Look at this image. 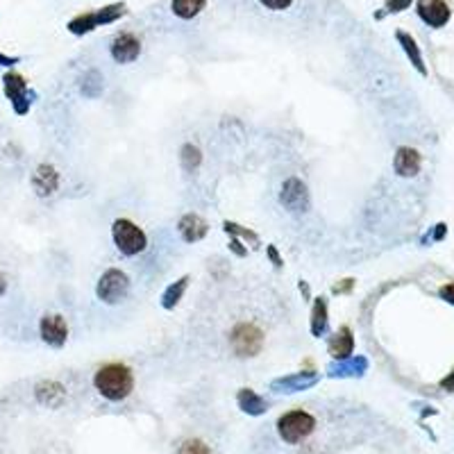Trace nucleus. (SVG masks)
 Wrapping results in <instances>:
<instances>
[{"label": "nucleus", "mask_w": 454, "mask_h": 454, "mask_svg": "<svg viewBox=\"0 0 454 454\" xmlns=\"http://www.w3.org/2000/svg\"><path fill=\"white\" fill-rule=\"evenodd\" d=\"M279 202L284 205V210H289V212H304L306 207H309V191H306V184L300 177H289L284 184H282Z\"/></svg>", "instance_id": "nucleus-8"}, {"label": "nucleus", "mask_w": 454, "mask_h": 454, "mask_svg": "<svg viewBox=\"0 0 454 454\" xmlns=\"http://www.w3.org/2000/svg\"><path fill=\"white\" fill-rule=\"evenodd\" d=\"M440 386H443L445 391H454V371L443 379V382H440Z\"/></svg>", "instance_id": "nucleus-36"}, {"label": "nucleus", "mask_w": 454, "mask_h": 454, "mask_svg": "<svg viewBox=\"0 0 454 454\" xmlns=\"http://www.w3.org/2000/svg\"><path fill=\"white\" fill-rule=\"evenodd\" d=\"M396 36H398V41H400V46H402V51L407 53V57H409V61L416 66V71L421 73V76H427V68H425V59H423V53H421V48H418V43H416V39L411 34H407V32H396Z\"/></svg>", "instance_id": "nucleus-17"}, {"label": "nucleus", "mask_w": 454, "mask_h": 454, "mask_svg": "<svg viewBox=\"0 0 454 454\" xmlns=\"http://www.w3.org/2000/svg\"><path fill=\"white\" fill-rule=\"evenodd\" d=\"M177 454H212V450L207 448L202 440L198 438H189V440H184V443L180 445Z\"/></svg>", "instance_id": "nucleus-28"}, {"label": "nucleus", "mask_w": 454, "mask_h": 454, "mask_svg": "<svg viewBox=\"0 0 454 454\" xmlns=\"http://www.w3.org/2000/svg\"><path fill=\"white\" fill-rule=\"evenodd\" d=\"M205 5L207 0H170V11L182 21H191L200 14Z\"/></svg>", "instance_id": "nucleus-19"}, {"label": "nucleus", "mask_w": 454, "mask_h": 454, "mask_svg": "<svg viewBox=\"0 0 454 454\" xmlns=\"http://www.w3.org/2000/svg\"><path fill=\"white\" fill-rule=\"evenodd\" d=\"M416 11L429 28H443L452 19V9L445 0H418Z\"/></svg>", "instance_id": "nucleus-10"}, {"label": "nucleus", "mask_w": 454, "mask_h": 454, "mask_svg": "<svg viewBox=\"0 0 454 454\" xmlns=\"http://www.w3.org/2000/svg\"><path fill=\"white\" fill-rule=\"evenodd\" d=\"M177 232L187 243H198V241H202L207 237V232H210V223H207L200 214L189 212V214H184L180 218Z\"/></svg>", "instance_id": "nucleus-12"}, {"label": "nucleus", "mask_w": 454, "mask_h": 454, "mask_svg": "<svg viewBox=\"0 0 454 454\" xmlns=\"http://www.w3.org/2000/svg\"><path fill=\"white\" fill-rule=\"evenodd\" d=\"M112 239L120 254L137 257L148 250V237L145 232L130 218H116L112 225Z\"/></svg>", "instance_id": "nucleus-3"}, {"label": "nucleus", "mask_w": 454, "mask_h": 454, "mask_svg": "<svg viewBox=\"0 0 454 454\" xmlns=\"http://www.w3.org/2000/svg\"><path fill=\"white\" fill-rule=\"evenodd\" d=\"M327 352L332 354V359H336V361H343V359L352 357V352H354V334H352V329L348 325L339 327L336 332L329 336Z\"/></svg>", "instance_id": "nucleus-13"}, {"label": "nucleus", "mask_w": 454, "mask_h": 454, "mask_svg": "<svg viewBox=\"0 0 454 454\" xmlns=\"http://www.w3.org/2000/svg\"><path fill=\"white\" fill-rule=\"evenodd\" d=\"M80 89L84 96H89V98H98L103 91V76L98 71H87L82 76V84H80Z\"/></svg>", "instance_id": "nucleus-25"}, {"label": "nucleus", "mask_w": 454, "mask_h": 454, "mask_svg": "<svg viewBox=\"0 0 454 454\" xmlns=\"http://www.w3.org/2000/svg\"><path fill=\"white\" fill-rule=\"evenodd\" d=\"M128 14V7L123 3H114V5H107L103 9L96 11V19H98V26H109V23H114L118 19H123Z\"/></svg>", "instance_id": "nucleus-24"}, {"label": "nucleus", "mask_w": 454, "mask_h": 454, "mask_svg": "<svg viewBox=\"0 0 454 454\" xmlns=\"http://www.w3.org/2000/svg\"><path fill=\"white\" fill-rule=\"evenodd\" d=\"M239 407L245 411V413H252V416H259L266 411V402L254 393L252 388H241L239 391Z\"/></svg>", "instance_id": "nucleus-22"}, {"label": "nucleus", "mask_w": 454, "mask_h": 454, "mask_svg": "<svg viewBox=\"0 0 454 454\" xmlns=\"http://www.w3.org/2000/svg\"><path fill=\"white\" fill-rule=\"evenodd\" d=\"M32 189L36 191V195L41 198H48L59 189V173L57 168L51 164H39L32 173Z\"/></svg>", "instance_id": "nucleus-11"}, {"label": "nucleus", "mask_w": 454, "mask_h": 454, "mask_svg": "<svg viewBox=\"0 0 454 454\" xmlns=\"http://www.w3.org/2000/svg\"><path fill=\"white\" fill-rule=\"evenodd\" d=\"M223 227H225V232L229 237H237V239H241V241H245V243H252V245H259V237L254 234V232H250L248 227H241V225H237V223H229V220H225L223 223Z\"/></svg>", "instance_id": "nucleus-27"}, {"label": "nucleus", "mask_w": 454, "mask_h": 454, "mask_svg": "<svg viewBox=\"0 0 454 454\" xmlns=\"http://www.w3.org/2000/svg\"><path fill=\"white\" fill-rule=\"evenodd\" d=\"M39 336L46 346L61 348L68 341V323L61 314H46L39 321Z\"/></svg>", "instance_id": "nucleus-7"}, {"label": "nucleus", "mask_w": 454, "mask_h": 454, "mask_svg": "<svg viewBox=\"0 0 454 454\" xmlns=\"http://www.w3.org/2000/svg\"><path fill=\"white\" fill-rule=\"evenodd\" d=\"M5 293V279H3V275H0V296H3Z\"/></svg>", "instance_id": "nucleus-38"}, {"label": "nucleus", "mask_w": 454, "mask_h": 454, "mask_svg": "<svg viewBox=\"0 0 454 454\" xmlns=\"http://www.w3.org/2000/svg\"><path fill=\"white\" fill-rule=\"evenodd\" d=\"M440 298L448 300L450 304H454V282H450V284H445L443 289H440Z\"/></svg>", "instance_id": "nucleus-33"}, {"label": "nucleus", "mask_w": 454, "mask_h": 454, "mask_svg": "<svg viewBox=\"0 0 454 454\" xmlns=\"http://www.w3.org/2000/svg\"><path fill=\"white\" fill-rule=\"evenodd\" d=\"M93 386L105 400L120 402L125 400L134 388V373L125 363H105L93 375Z\"/></svg>", "instance_id": "nucleus-1"}, {"label": "nucleus", "mask_w": 454, "mask_h": 454, "mask_svg": "<svg viewBox=\"0 0 454 454\" xmlns=\"http://www.w3.org/2000/svg\"><path fill=\"white\" fill-rule=\"evenodd\" d=\"M411 3H413V0H388V3L384 5V14H398V11L409 9ZM382 16H379V19H382Z\"/></svg>", "instance_id": "nucleus-29"}, {"label": "nucleus", "mask_w": 454, "mask_h": 454, "mask_svg": "<svg viewBox=\"0 0 454 454\" xmlns=\"http://www.w3.org/2000/svg\"><path fill=\"white\" fill-rule=\"evenodd\" d=\"M130 293V277L120 268H107L96 284V296L105 304H118Z\"/></svg>", "instance_id": "nucleus-5"}, {"label": "nucleus", "mask_w": 454, "mask_h": 454, "mask_svg": "<svg viewBox=\"0 0 454 454\" xmlns=\"http://www.w3.org/2000/svg\"><path fill=\"white\" fill-rule=\"evenodd\" d=\"M189 275H184L180 277L177 282H173L166 291H164V296H162V306L164 309H175V306L180 304V300L184 298V293H187L189 289Z\"/></svg>", "instance_id": "nucleus-20"}, {"label": "nucleus", "mask_w": 454, "mask_h": 454, "mask_svg": "<svg viewBox=\"0 0 454 454\" xmlns=\"http://www.w3.org/2000/svg\"><path fill=\"white\" fill-rule=\"evenodd\" d=\"M329 325V306H327V298H316L311 304V321H309V329L316 339L325 336Z\"/></svg>", "instance_id": "nucleus-16"}, {"label": "nucleus", "mask_w": 454, "mask_h": 454, "mask_svg": "<svg viewBox=\"0 0 454 454\" xmlns=\"http://www.w3.org/2000/svg\"><path fill=\"white\" fill-rule=\"evenodd\" d=\"M109 53H112V59L116 64H132L141 55V39L132 32H120L112 39Z\"/></svg>", "instance_id": "nucleus-9"}, {"label": "nucleus", "mask_w": 454, "mask_h": 454, "mask_svg": "<svg viewBox=\"0 0 454 454\" xmlns=\"http://www.w3.org/2000/svg\"><path fill=\"white\" fill-rule=\"evenodd\" d=\"M300 293H302L306 300L311 298V291H309V284H306V282H300Z\"/></svg>", "instance_id": "nucleus-37"}, {"label": "nucleus", "mask_w": 454, "mask_h": 454, "mask_svg": "<svg viewBox=\"0 0 454 454\" xmlns=\"http://www.w3.org/2000/svg\"><path fill=\"white\" fill-rule=\"evenodd\" d=\"M352 287H354V279H343L341 284L334 287V293H348Z\"/></svg>", "instance_id": "nucleus-35"}, {"label": "nucleus", "mask_w": 454, "mask_h": 454, "mask_svg": "<svg viewBox=\"0 0 454 454\" xmlns=\"http://www.w3.org/2000/svg\"><path fill=\"white\" fill-rule=\"evenodd\" d=\"M14 64H19V57H11V55L0 53V66L9 68V66H14Z\"/></svg>", "instance_id": "nucleus-34"}, {"label": "nucleus", "mask_w": 454, "mask_h": 454, "mask_svg": "<svg viewBox=\"0 0 454 454\" xmlns=\"http://www.w3.org/2000/svg\"><path fill=\"white\" fill-rule=\"evenodd\" d=\"M316 429V418L311 413H306L302 409H293L289 413H284L277 421V432L279 438L289 445H298L304 438H309Z\"/></svg>", "instance_id": "nucleus-4"}, {"label": "nucleus", "mask_w": 454, "mask_h": 454, "mask_svg": "<svg viewBox=\"0 0 454 454\" xmlns=\"http://www.w3.org/2000/svg\"><path fill=\"white\" fill-rule=\"evenodd\" d=\"M368 368L366 357H348L339 363L329 366V375L332 377H346V375H363Z\"/></svg>", "instance_id": "nucleus-18"}, {"label": "nucleus", "mask_w": 454, "mask_h": 454, "mask_svg": "<svg viewBox=\"0 0 454 454\" xmlns=\"http://www.w3.org/2000/svg\"><path fill=\"white\" fill-rule=\"evenodd\" d=\"M229 250L234 252L237 257H245V254H248V245H243V241H241V239L232 237V239H229Z\"/></svg>", "instance_id": "nucleus-31"}, {"label": "nucleus", "mask_w": 454, "mask_h": 454, "mask_svg": "<svg viewBox=\"0 0 454 454\" xmlns=\"http://www.w3.org/2000/svg\"><path fill=\"white\" fill-rule=\"evenodd\" d=\"M266 254H268V259H271V264H273L275 268H282V266H284V259L279 257V252H277L275 245H266Z\"/></svg>", "instance_id": "nucleus-32"}, {"label": "nucleus", "mask_w": 454, "mask_h": 454, "mask_svg": "<svg viewBox=\"0 0 454 454\" xmlns=\"http://www.w3.org/2000/svg\"><path fill=\"white\" fill-rule=\"evenodd\" d=\"M421 164H423V157L416 148H409V145H402V148H398L396 159H393V168H396L398 175H402V177L418 175Z\"/></svg>", "instance_id": "nucleus-14"}, {"label": "nucleus", "mask_w": 454, "mask_h": 454, "mask_svg": "<svg viewBox=\"0 0 454 454\" xmlns=\"http://www.w3.org/2000/svg\"><path fill=\"white\" fill-rule=\"evenodd\" d=\"M3 91L7 96V100L11 103V109L19 116H26L32 107V93L28 87V80L16 71H7L3 76Z\"/></svg>", "instance_id": "nucleus-6"}, {"label": "nucleus", "mask_w": 454, "mask_h": 454, "mask_svg": "<svg viewBox=\"0 0 454 454\" xmlns=\"http://www.w3.org/2000/svg\"><path fill=\"white\" fill-rule=\"evenodd\" d=\"M96 28H100V26H98L96 11H82V14L73 16V19L68 21V32L76 34V36L89 34V32H93Z\"/></svg>", "instance_id": "nucleus-21"}, {"label": "nucleus", "mask_w": 454, "mask_h": 454, "mask_svg": "<svg viewBox=\"0 0 454 454\" xmlns=\"http://www.w3.org/2000/svg\"><path fill=\"white\" fill-rule=\"evenodd\" d=\"M53 396L64 398V388H61V384H57V382H41L39 386H36V398H39V402L55 404Z\"/></svg>", "instance_id": "nucleus-26"}, {"label": "nucleus", "mask_w": 454, "mask_h": 454, "mask_svg": "<svg viewBox=\"0 0 454 454\" xmlns=\"http://www.w3.org/2000/svg\"><path fill=\"white\" fill-rule=\"evenodd\" d=\"M264 343H266L264 329L257 323H250V321L237 323L229 332V348L239 359L257 357V354L264 350Z\"/></svg>", "instance_id": "nucleus-2"}, {"label": "nucleus", "mask_w": 454, "mask_h": 454, "mask_svg": "<svg viewBox=\"0 0 454 454\" xmlns=\"http://www.w3.org/2000/svg\"><path fill=\"white\" fill-rule=\"evenodd\" d=\"M180 162H182V168L187 170V173H193V170L202 164V153H200L198 145L184 143L182 150H180Z\"/></svg>", "instance_id": "nucleus-23"}, {"label": "nucleus", "mask_w": 454, "mask_h": 454, "mask_svg": "<svg viewBox=\"0 0 454 454\" xmlns=\"http://www.w3.org/2000/svg\"><path fill=\"white\" fill-rule=\"evenodd\" d=\"M259 3L266 9H273V11H284L293 5V0H259Z\"/></svg>", "instance_id": "nucleus-30"}, {"label": "nucleus", "mask_w": 454, "mask_h": 454, "mask_svg": "<svg viewBox=\"0 0 454 454\" xmlns=\"http://www.w3.org/2000/svg\"><path fill=\"white\" fill-rule=\"evenodd\" d=\"M316 382H318V375L314 371H302V373H296V375L275 379L273 388L282 391V393H296V391H302L306 386H314Z\"/></svg>", "instance_id": "nucleus-15"}]
</instances>
